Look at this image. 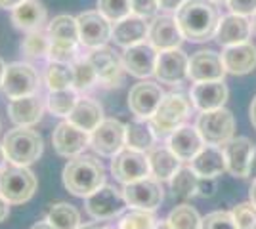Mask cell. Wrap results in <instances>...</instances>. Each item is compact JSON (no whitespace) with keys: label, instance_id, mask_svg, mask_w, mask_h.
Returning a JSON list of instances; mask_svg holds the SVG:
<instances>
[{"label":"cell","instance_id":"6da1fadb","mask_svg":"<svg viewBox=\"0 0 256 229\" xmlns=\"http://www.w3.org/2000/svg\"><path fill=\"white\" fill-rule=\"evenodd\" d=\"M182 34L190 42H206L212 38L220 23L218 8L210 0H188L176 11Z\"/></svg>","mask_w":256,"mask_h":229},{"label":"cell","instance_id":"7a4b0ae2","mask_svg":"<svg viewBox=\"0 0 256 229\" xmlns=\"http://www.w3.org/2000/svg\"><path fill=\"white\" fill-rule=\"evenodd\" d=\"M64 186L76 197H88L106 186V170L94 157H75L65 164Z\"/></svg>","mask_w":256,"mask_h":229},{"label":"cell","instance_id":"3957f363","mask_svg":"<svg viewBox=\"0 0 256 229\" xmlns=\"http://www.w3.org/2000/svg\"><path fill=\"white\" fill-rule=\"evenodd\" d=\"M192 105L193 103L184 94H164L159 109L155 111V115L148 120L151 130L155 132L157 138L172 134L190 117Z\"/></svg>","mask_w":256,"mask_h":229},{"label":"cell","instance_id":"277c9868","mask_svg":"<svg viewBox=\"0 0 256 229\" xmlns=\"http://www.w3.org/2000/svg\"><path fill=\"white\" fill-rule=\"evenodd\" d=\"M2 147L10 163L27 166L42 155V138L34 130H29V126H18L4 136Z\"/></svg>","mask_w":256,"mask_h":229},{"label":"cell","instance_id":"5b68a950","mask_svg":"<svg viewBox=\"0 0 256 229\" xmlns=\"http://www.w3.org/2000/svg\"><path fill=\"white\" fill-rule=\"evenodd\" d=\"M36 189V178L20 164H4L0 168V195L10 205L27 203Z\"/></svg>","mask_w":256,"mask_h":229},{"label":"cell","instance_id":"8992f818","mask_svg":"<svg viewBox=\"0 0 256 229\" xmlns=\"http://www.w3.org/2000/svg\"><path fill=\"white\" fill-rule=\"evenodd\" d=\"M197 130L203 138L204 145H216L222 147L234 138L235 132V119L234 113L226 107L212 111H203L195 122Z\"/></svg>","mask_w":256,"mask_h":229},{"label":"cell","instance_id":"52a82bcc","mask_svg":"<svg viewBox=\"0 0 256 229\" xmlns=\"http://www.w3.org/2000/svg\"><path fill=\"white\" fill-rule=\"evenodd\" d=\"M111 172L118 180L120 184H132L138 182L142 178L151 176L150 159L144 151H136V149H122L118 151L113 161H111Z\"/></svg>","mask_w":256,"mask_h":229},{"label":"cell","instance_id":"ba28073f","mask_svg":"<svg viewBox=\"0 0 256 229\" xmlns=\"http://www.w3.org/2000/svg\"><path fill=\"white\" fill-rule=\"evenodd\" d=\"M40 84V76L36 73V69L29 63H10L6 67V76H4V84L2 90L10 99L23 98V96H32L36 94Z\"/></svg>","mask_w":256,"mask_h":229},{"label":"cell","instance_id":"9c48e42d","mask_svg":"<svg viewBox=\"0 0 256 229\" xmlns=\"http://www.w3.org/2000/svg\"><path fill=\"white\" fill-rule=\"evenodd\" d=\"M122 197H124V201L130 208H140V210L153 212L162 203L160 180H157L155 176H148V178H142L138 182L126 184L122 189Z\"/></svg>","mask_w":256,"mask_h":229},{"label":"cell","instance_id":"30bf717a","mask_svg":"<svg viewBox=\"0 0 256 229\" xmlns=\"http://www.w3.org/2000/svg\"><path fill=\"white\" fill-rule=\"evenodd\" d=\"M76 23H78L80 46L94 50V48L106 46L111 40L113 25L100 11H82L76 17Z\"/></svg>","mask_w":256,"mask_h":229},{"label":"cell","instance_id":"8fae6325","mask_svg":"<svg viewBox=\"0 0 256 229\" xmlns=\"http://www.w3.org/2000/svg\"><path fill=\"white\" fill-rule=\"evenodd\" d=\"M126 124L117 119H104L94 132H90V145L102 157H115L124 149Z\"/></svg>","mask_w":256,"mask_h":229},{"label":"cell","instance_id":"7c38bea8","mask_svg":"<svg viewBox=\"0 0 256 229\" xmlns=\"http://www.w3.org/2000/svg\"><path fill=\"white\" fill-rule=\"evenodd\" d=\"M86 57L94 65L98 73V80L104 86H120L122 84L126 69L122 63V57H118L111 48H107V46L94 48Z\"/></svg>","mask_w":256,"mask_h":229},{"label":"cell","instance_id":"4fadbf2b","mask_svg":"<svg viewBox=\"0 0 256 229\" xmlns=\"http://www.w3.org/2000/svg\"><path fill=\"white\" fill-rule=\"evenodd\" d=\"M128 207L122 193L113 186H102L92 195L86 197V212L94 220H111Z\"/></svg>","mask_w":256,"mask_h":229},{"label":"cell","instance_id":"5bb4252c","mask_svg":"<svg viewBox=\"0 0 256 229\" xmlns=\"http://www.w3.org/2000/svg\"><path fill=\"white\" fill-rule=\"evenodd\" d=\"M188 67H190V57L184 50H180V48L162 50L157 55L155 76L162 84L176 86L188 78Z\"/></svg>","mask_w":256,"mask_h":229},{"label":"cell","instance_id":"9a60e30c","mask_svg":"<svg viewBox=\"0 0 256 229\" xmlns=\"http://www.w3.org/2000/svg\"><path fill=\"white\" fill-rule=\"evenodd\" d=\"M162 98H164V92L160 90L159 84L140 82L128 92V109L140 120H150L155 115V111L159 109Z\"/></svg>","mask_w":256,"mask_h":229},{"label":"cell","instance_id":"2e32d148","mask_svg":"<svg viewBox=\"0 0 256 229\" xmlns=\"http://www.w3.org/2000/svg\"><path fill=\"white\" fill-rule=\"evenodd\" d=\"M157 55H159V52L148 40H144V42L124 48L122 63H124L126 73H130L132 76H136V78H150L151 75H155Z\"/></svg>","mask_w":256,"mask_h":229},{"label":"cell","instance_id":"e0dca14e","mask_svg":"<svg viewBox=\"0 0 256 229\" xmlns=\"http://www.w3.org/2000/svg\"><path fill=\"white\" fill-rule=\"evenodd\" d=\"M184 34L176 17L172 15H155L153 21L150 23V33H148V42L157 50H172V48H180L184 42Z\"/></svg>","mask_w":256,"mask_h":229},{"label":"cell","instance_id":"ac0fdd59","mask_svg":"<svg viewBox=\"0 0 256 229\" xmlns=\"http://www.w3.org/2000/svg\"><path fill=\"white\" fill-rule=\"evenodd\" d=\"M54 149L62 157H78L90 145V134L80 130L73 122L65 120L56 126L52 134Z\"/></svg>","mask_w":256,"mask_h":229},{"label":"cell","instance_id":"d6986e66","mask_svg":"<svg viewBox=\"0 0 256 229\" xmlns=\"http://www.w3.org/2000/svg\"><path fill=\"white\" fill-rule=\"evenodd\" d=\"M230 96V90L226 86L224 80H203L195 82L190 90V99L193 107L203 111H212L224 107Z\"/></svg>","mask_w":256,"mask_h":229},{"label":"cell","instance_id":"ffe728a7","mask_svg":"<svg viewBox=\"0 0 256 229\" xmlns=\"http://www.w3.org/2000/svg\"><path fill=\"white\" fill-rule=\"evenodd\" d=\"M226 67L222 63V55L212 50H201L190 57L188 78L193 82L203 80H224Z\"/></svg>","mask_w":256,"mask_h":229},{"label":"cell","instance_id":"44dd1931","mask_svg":"<svg viewBox=\"0 0 256 229\" xmlns=\"http://www.w3.org/2000/svg\"><path fill=\"white\" fill-rule=\"evenodd\" d=\"M166 145L182 163H190L193 157L204 147V142L199 130H197V126L182 124L172 134H168Z\"/></svg>","mask_w":256,"mask_h":229},{"label":"cell","instance_id":"7402d4cb","mask_svg":"<svg viewBox=\"0 0 256 229\" xmlns=\"http://www.w3.org/2000/svg\"><path fill=\"white\" fill-rule=\"evenodd\" d=\"M254 143L245 136L232 138L228 143H224L222 151L226 157L228 172L235 178H248V164H250V157L254 153Z\"/></svg>","mask_w":256,"mask_h":229},{"label":"cell","instance_id":"603a6c76","mask_svg":"<svg viewBox=\"0 0 256 229\" xmlns=\"http://www.w3.org/2000/svg\"><path fill=\"white\" fill-rule=\"evenodd\" d=\"M220 55H222L226 73L230 75H248L256 69V46L250 40L235 44V46H226Z\"/></svg>","mask_w":256,"mask_h":229},{"label":"cell","instance_id":"cb8c5ba5","mask_svg":"<svg viewBox=\"0 0 256 229\" xmlns=\"http://www.w3.org/2000/svg\"><path fill=\"white\" fill-rule=\"evenodd\" d=\"M252 34V23L245 15H239V13H228L224 17H220L218 23V29L214 38L218 40V44L222 46H235V44L246 42Z\"/></svg>","mask_w":256,"mask_h":229},{"label":"cell","instance_id":"d4e9b609","mask_svg":"<svg viewBox=\"0 0 256 229\" xmlns=\"http://www.w3.org/2000/svg\"><path fill=\"white\" fill-rule=\"evenodd\" d=\"M148 33H150V23L146 17H140L136 13H130L126 17H122L120 21L113 23V34L111 40L115 44L128 48L144 40H148Z\"/></svg>","mask_w":256,"mask_h":229},{"label":"cell","instance_id":"484cf974","mask_svg":"<svg viewBox=\"0 0 256 229\" xmlns=\"http://www.w3.org/2000/svg\"><path fill=\"white\" fill-rule=\"evenodd\" d=\"M190 166L199 178H218L228 170L224 151L222 147H216V145H204L190 161Z\"/></svg>","mask_w":256,"mask_h":229},{"label":"cell","instance_id":"4316f807","mask_svg":"<svg viewBox=\"0 0 256 229\" xmlns=\"http://www.w3.org/2000/svg\"><path fill=\"white\" fill-rule=\"evenodd\" d=\"M46 17H48L46 8L38 0H25L18 8L12 10V23L16 25V29L25 31V33L42 29Z\"/></svg>","mask_w":256,"mask_h":229},{"label":"cell","instance_id":"83f0119b","mask_svg":"<svg viewBox=\"0 0 256 229\" xmlns=\"http://www.w3.org/2000/svg\"><path fill=\"white\" fill-rule=\"evenodd\" d=\"M8 115L14 124L18 126H32L42 119V103L40 99L32 96L14 98L8 103Z\"/></svg>","mask_w":256,"mask_h":229},{"label":"cell","instance_id":"f1b7e54d","mask_svg":"<svg viewBox=\"0 0 256 229\" xmlns=\"http://www.w3.org/2000/svg\"><path fill=\"white\" fill-rule=\"evenodd\" d=\"M69 122H73L75 126H78L80 130L84 132H94L100 126V122L104 120V109L102 105L92 101L88 98H78L76 105L73 107L71 115L67 117Z\"/></svg>","mask_w":256,"mask_h":229},{"label":"cell","instance_id":"f546056e","mask_svg":"<svg viewBox=\"0 0 256 229\" xmlns=\"http://www.w3.org/2000/svg\"><path fill=\"white\" fill-rule=\"evenodd\" d=\"M148 159H150L151 176H155L157 180H170L182 166V161L168 149V145L151 147L148 151Z\"/></svg>","mask_w":256,"mask_h":229},{"label":"cell","instance_id":"4dcf8cb0","mask_svg":"<svg viewBox=\"0 0 256 229\" xmlns=\"http://www.w3.org/2000/svg\"><path fill=\"white\" fill-rule=\"evenodd\" d=\"M48 34L54 44H71L78 46L80 36H78V23L76 17L71 15H58L48 23Z\"/></svg>","mask_w":256,"mask_h":229},{"label":"cell","instance_id":"1f68e13d","mask_svg":"<svg viewBox=\"0 0 256 229\" xmlns=\"http://www.w3.org/2000/svg\"><path fill=\"white\" fill-rule=\"evenodd\" d=\"M155 132L151 130L150 122L146 120H134L128 122L126 130H124V147L128 149H136V151H150L155 143Z\"/></svg>","mask_w":256,"mask_h":229},{"label":"cell","instance_id":"d6a6232c","mask_svg":"<svg viewBox=\"0 0 256 229\" xmlns=\"http://www.w3.org/2000/svg\"><path fill=\"white\" fill-rule=\"evenodd\" d=\"M197 184H199V176L193 172L192 166H180L178 172L170 178L172 195L178 199L197 197Z\"/></svg>","mask_w":256,"mask_h":229},{"label":"cell","instance_id":"836d02e7","mask_svg":"<svg viewBox=\"0 0 256 229\" xmlns=\"http://www.w3.org/2000/svg\"><path fill=\"white\" fill-rule=\"evenodd\" d=\"M46 220L56 229H78L80 228V214L75 207L67 203H58L48 210Z\"/></svg>","mask_w":256,"mask_h":229},{"label":"cell","instance_id":"e575fe53","mask_svg":"<svg viewBox=\"0 0 256 229\" xmlns=\"http://www.w3.org/2000/svg\"><path fill=\"white\" fill-rule=\"evenodd\" d=\"M50 48H52L50 34H48V31H42V29L27 33V36L23 38L22 42V52L27 57H32V59L48 57L50 55Z\"/></svg>","mask_w":256,"mask_h":229},{"label":"cell","instance_id":"d590c367","mask_svg":"<svg viewBox=\"0 0 256 229\" xmlns=\"http://www.w3.org/2000/svg\"><path fill=\"white\" fill-rule=\"evenodd\" d=\"M78 101V96H76L75 88H67V90H54L48 94V99H46V105H48V111L56 115V117H69L73 107Z\"/></svg>","mask_w":256,"mask_h":229},{"label":"cell","instance_id":"8d00e7d4","mask_svg":"<svg viewBox=\"0 0 256 229\" xmlns=\"http://www.w3.org/2000/svg\"><path fill=\"white\" fill-rule=\"evenodd\" d=\"M166 222L172 226V229H201L203 218L192 205H178L172 208Z\"/></svg>","mask_w":256,"mask_h":229},{"label":"cell","instance_id":"74e56055","mask_svg":"<svg viewBox=\"0 0 256 229\" xmlns=\"http://www.w3.org/2000/svg\"><path fill=\"white\" fill-rule=\"evenodd\" d=\"M73 65L69 63H58V61H50V65L46 69V84L54 90H67L73 88Z\"/></svg>","mask_w":256,"mask_h":229},{"label":"cell","instance_id":"f35d334b","mask_svg":"<svg viewBox=\"0 0 256 229\" xmlns=\"http://www.w3.org/2000/svg\"><path fill=\"white\" fill-rule=\"evenodd\" d=\"M73 88L76 92H86L94 86L98 80V73L88 57H78L73 63Z\"/></svg>","mask_w":256,"mask_h":229},{"label":"cell","instance_id":"ab89813d","mask_svg":"<svg viewBox=\"0 0 256 229\" xmlns=\"http://www.w3.org/2000/svg\"><path fill=\"white\" fill-rule=\"evenodd\" d=\"M157 220L150 210L132 208L128 214H124L118 222V229H153Z\"/></svg>","mask_w":256,"mask_h":229},{"label":"cell","instance_id":"60d3db41","mask_svg":"<svg viewBox=\"0 0 256 229\" xmlns=\"http://www.w3.org/2000/svg\"><path fill=\"white\" fill-rule=\"evenodd\" d=\"M98 11L111 23H117L132 13V4L130 0H98Z\"/></svg>","mask_w":256,"mask_h":229},{"label":"cell","instance_id":"b9f144b4","mask_svg":"<svg viewBox=\"0 0 256 229\" xmlns=\"http://www.w3.org/2000/svg\"><path fill=\"white\" fill-rule=\"evenodd\" d=\"M201 229H239V228H237V222L234 220L232 212L216 210V212H210V214L204 216Z\"/></svg>","mask_w":256,"mask_h":229},{"label":"cell","instance_id":"7bdbcfd3","mask_svg":"<svg viewBox=\"0 0 256 229\" xmlns=\"http://www.w3.org/2000/svg\"><path fill=\"white\" fill-rule=\"evenodd\" d=\"M239 229H256V207L252 203H241L232 210Z\"/></svg>","mask_w":256,"mask_h":229},{"label":"cell","instance_id":"ee69618b","mask_svg":"<svg viewBox=\"0 0 256 229\" xmlns=\"http://www.w3.org/2000/svg\"><path fill=\"white\" fill-rule=\"evenodd\" d=\"M132 4V13H136L140 17H155V13L159 11V0H130Z\"/></svg>","mask_w":256,"mask_h":229},{"label":"cell","instance_id":"f6af8a7d","mask_svg":"<svg viewBox=\"0 0 256 229\" xmlns=\"http://www.w3.org/2000/svg\"><path fill=\"white\" fill-rule=\"evenodd\" d=\"M228 8L232 13L252 17L256 13V0H228Z\"/></svg>","mask_w":256,"mask_h":229},{"label":"cell","instance_id":"bcb514c9","mask_svg":"<svg viewBox=\"0 0 256 229\" xmlns=\"http://www.w3.org/2000/svg\"><path fill=\"white\" fill-rule=\"evenodd\" d=\"M216 178H199V184H197V197L201 199H208L216 193Z\"/></svg>","mask_w":256,"mask_h":229},{"label":"cell","instance_id":"7dc6e473","mask_svg":"<svg viewBox=\"0 0 256 229\" xmlns=\"http://www.w3.org/2000/svg\"><path fill=\"white\" fill-rule=\"evenodd\" d=\"M186 2L188 0H159V10L166 11V13H172V11L176 13Z\"/></svg>","mask_w":256,"mask_h":229},{"label":"cell","instance_id":"c3c4849f","mask_svg":"<svg viewBox=\"0 0 256 229\" xmlns=\"http://www.w3.org/2000/svg\"><path fill=\"white\" fill-rule=\"evenodd\" d=\"M8 205H10V203L0 195V222H4V220L8 218V214H10V207H8Z\"/></svg>","mask_w":256,"mask_h":229},{"label":"cell","instance_id":"681fc988","mask_svg":"<svg viewBox=\"0 0 256 229\" xmlns=\"http://www.w3.org/2000/svg\"><path fill=\"white\" fill-rule=\"evenodd\" d=\"M22 2L25 0H0V10H14V8H18Z\"/></svg>","mask_w":256,"mask_h":229},{"label":"cell","instance_id":"f907efd6","mask_svg":"<svg viewBox=\"0 0 256 229\" xmlns=\"http://www.w3.org/2000/svg\"><path fill=\"white\" fill-rule=\"evenodd\" d=\"M248 178L256 180V147H254L252 157H250V164H248Z\"/></svg>","mask_w":256,"mask_h":229},{"label":"cell","instance_id":"816d5d0a","mask_svg":"<svg viewBox=\"0 0 256 229\" xmlns=\"http://www.w3.org/2000/svg\"><path fill=\"white\" fill-rule=\"evenodd\" d=\"M106 228V222L104 220H98V222H92V224H84L78 229H104Z\"/></svg>","mask_w":256,"mask_h":229},{"label":"cell","instance_id":"f5cc1de1","mask_svg":"<svg viewBox=\"0 0 256 229\" xmlns=\"http://www.w3.org/2000/svg\"><path fill=\"white\" fill-rule=\"evenodd\" d=\"M248 117H250V124L254 126V130H256V96H254V99H252V103H250V109H248Z\"/></svg>","mask_w":256,"mask_h":229},{"label":"cell","instance_id":"db71d44e","mask_svg":"<svg viewBox=\"0 0 256 229\" xmlns=\"http://www.w3.org/2000/svg\"><path fill=\"white\" fill-rule=\"evenodd\" d=\"M31 229H56V228H54V226L50 224V222H48V220H44V222H36V224H34Z\"/></svg>","mask_w":256,"mask_h":229},{"label":"cell","instance_id":"11a10c76","mask_svg":"<svg viewBox=\"0 0 256 229\" xmlns=\"http://www.w3.org/2000/svg\"><path fill=\"white\" fill-rule=\"evenodd\" d=\"M248 199H250V203L256 207V180L252 182V186H250V189H248Z\"/></svg>","mask_w":256,"mask_h":229},{"label":"cell","instance_id":"9f6ffc18","mask_svg":"<svg viewBox=\"0 0 256 229\" xmlns=\"http://www.w3.org/2000/svg\"><path fill=\"white\" fill-rule=\"evenodd\" d=\"M6 63L0 59V88H2V84H4V76H6Z\"/></svg>","mask_w":256,"mask_h":229},{"label":"cell","instance_id":"6f0895ef","mask_svg":"<svg viewBox=\"0 0 256 229\" xmlns=\"http://www.w3.org/2000/svg\"><path fill=\"white\" fill-rule=\"evenodd\" d=\"M153 229H172V226L168 224V222H166V220H164V222H157Z\"/></svg>","mask_w":256,"mask_h":229},{"label":"cell","instance_id":"680465c9","mask_svg":"<svg viewBox=\"0 0 256 229\" xmlns=\"http://www.w3.org/2000/svg\"><path fill=\"white\" fill-rule=\"evenodd\" d=\"M6 164V153H4V147L0 145V168Z\"/></svg>","mask_w":256,"mask_h":229},{"label":"cell","instance_id":"91938a15","mask_svg":"<svg viewBox=\"0 0 256 229\" xmlns=\"http://www.w3.org/2000/svg\"><path fill=\"white\" fill-rule=\"evenodd\" d=\"M250 23H252V33L256 34V13L252 15V19H250Z\"/></svg>","mask_w":256,"mask_h":229},{"label":"cell","instance_id":"94428289","mask_svg":"<svg viewBox=\"0 0 256 229\" xmlns=\"http://www.w3.org/2000/svg\"><path fill=\"white\" fill-rule=\"evenodd\" d=\"M210 2H214V4H228V0H210Z\"/></svg>","mask_w":256,"mask_h":229},{"label":"cell","instance_id":"6125c7cd","mask_svg":"<svg viewBox=\"0 0 256 229\" xmlns=\"http://www.w3.org/2000/svg\"><path fill=\"white\" fill-rule=\"evenodd\" d=\"M104 229H113V228H111V226H107V224H106V228H104Z\"/></svg>","mask_w":256,"mask_h":229}]
</instances>
